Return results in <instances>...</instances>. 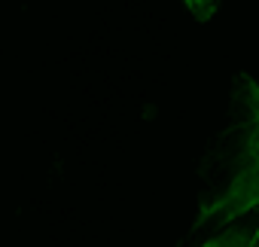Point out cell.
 I'll return each instance as SVG.
<instances>
[{
    "label": "cell",
    "mask_w": 259,
    "mask_h": 247,
    "mask_svg": "<svg viewBox=\"0 0 259 247\" xmlns=\"http://www.w3.org/2000/svg\"><path fill=\"white\" fill-rule=\"evenodd\" d=\"M238 86V101L244 104V119L238 122V150L229 168V180L198 204L195 229L217 226L223 232L253 220L250 244H259V83L241 73Z\"/></svg>",
    "instance_id": "obj_1"
}]
</instances>
